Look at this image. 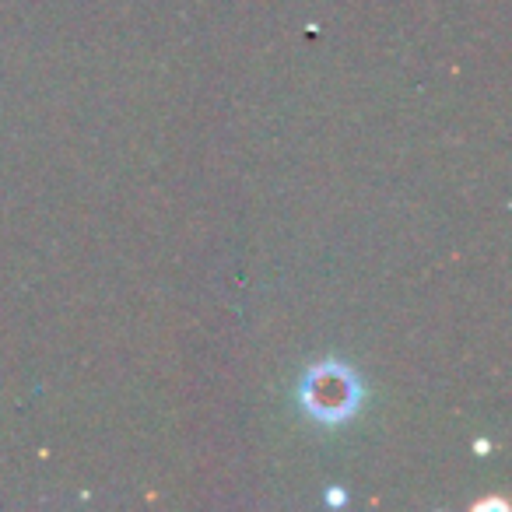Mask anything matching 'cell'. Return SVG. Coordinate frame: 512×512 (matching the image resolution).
Listing matches in <instances>:
<instances>
[{
	"label": "cell",
	"instance_id": "1",
	"mask_svg": "<svg viewBox=\"0 0 512 512\" xmlns=\"http://www.w3.org/2000/svg\"><path fill=\"white\" fill-rule=\"evenodd\" d=\"M302 404L320 421H344L358 407V383L344 365H320L302 383Z\"/></svg>",
	"mask_w": 512,
	"mask_h": 512
}]
</instances>
